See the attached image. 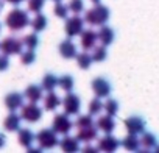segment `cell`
<instances>
[{"label": "cell", "mask_w": 159, "mask_h": 153, "mask_svg": "<svg viewBox=\"0 0 159 153\" xmlns=\"http://www.w3.org/2000/svg\"><path fill=\"white\" fill-rule=\"evenodd\" d=\"M22 49H24V42L17 38H5L2 41V44H0V50H2V53L5 55H20L22 53Z\"/></svg>", "instance_id": "obj_7"}, {"label": "cell", "mask_w": 159, "mask_h": 153, "mask_svg": "<svg viewBox=\"0 0 159 153\" xmlns=\"http://www.w3.org/2000/svg\"><path fill=\"white\" fill-rule=\"evenodd\" d=\"M97 150H98L97 147H91L89 144H88V145H86V147L83 148V151H97Z\"/></svg>", "instance_id": "obj_40"}, {"label": "cell", "mask_w": 159, "mask_h": 153, "mask_svg": "<svg viewBox=\"0 0 159 153\" xmlns=\"http://www.w3.org/2000/svg\"><path fill=\"white\" fill-rule=\"evenodd\" d=\"M2 8H3V2L0 0V11H2Z\"/></svg>", "instance_id": "obj_43"}, {"label": "cell", "mask_w": 159, "mask_h": 153, "mask_svg": "<svg viewBox=\"0 0 159 153\" xmlns=\"http://www.w3.org/2000/svg\"><path fill=\"white\" fill-rule=\"evenodd\" d=\"M78 142H80V141H78L75 136H67V134H66V137H62V139L59 141V147H61L62 151L73 153V151H78V150H80Z\"/></svg>", "instance_id": "obj_19"}, {"label": "cell", "mask_w": 159, "mask_h": 153, "mask_svg": "<svg viewBox=\"0 0 159 153\" xmlns=\"http://www.w3.org/2000/svg\"><path fill=\"white\" fill-rule=\"evenodd\" d=\"M36 141H38V145L42 148V150H47V148H53L59 144L58 141V133L52 128H42L38 134H36Z\"/></svg>", "instance_id": "obj_3"}, {"label": "cell", "mask_w": 159, "mask_h": 153, "mask_svg": "<svg viewBox=\"0 0 159 153\" xmlns=\"http://www.w3.org/2000/svg\"><path fill=\"white\" fill-rule=\"evenodd\" d=\"M123 123H125V128L129 134H142L145 131V127H147L145 120L139 116H131V117L125 119Z\"/></svg>", "instance_id": "obj_9"}, {"label": "cell", "mask_w": 159, "mask_h": 153, "mask_svg": "<svg viewBox=\"0 0 159 153\" xmlns=\"http://www.w3.org/2000/svg\"><path fill=\"white\" fill-rule=\"evenodd\" d=\"M59 53H61V56L66 58V59H73V58H76L78 52H76V45L73 44L72 38H69V39H66V41H62V42L59 44Z\"/></svg>", "instance_id": "obj_14"}, {"label": "cell", "mask_w": 159, "mask_h": 153, "mask_svg": "<svg viewBox=\"0 0 159 153\" xmlns=\"http://www.w3.org/2000/svg\"><path fill=\"white\" fill-rule=\"evenodd\" d=\"M61 105L64 108V113L69 114V116H78L80 109H81V100H80V97L76 94H73L72 91L67 92V95L62 99Z\"/></svg>", "instance_id": "obj_5"}, {"label": "cell", "mask_w": 159, "mask_h": 153, "mask_svg": "<svg viewBox=\"0 0 159 153\" xmlns=\"http://www.w3.org/2000/svg\"><path fill=\"white\" fill-rule=\"evenodd\" d=\"M61 99H59V95L56 94V92H53V91H48V94L45 95V99H44V108L47 109V111H55L58 106H61Z\"/></svg>", "instance_id": "obj_22"}, {"label": "cell", "mask_w": 159, "mask_h": 153, "mask_svg": "<svg viewBox=\"0 0 159 153\" xmlns=\"http://www.w3.org/2000/svg\"><path fill=\"white\" fill-rule=\"evenodd\" d=\"M58 86H59L64 92H70V91H73V86H75L73 76H72V75H62V76H59Z\"/></svg>", "instance_id": "obj_27"}, {"label": "cell", "mask_w": 159, "mask_h": 153, "mask_svg": "<svg viewBox=\"0 0 159 153\" xmlns=\"http://www.w3.org/2000/svg\"><path fill=\"white\" fill-rule=\"evenodd\" d=\"M103 111V102L100 97H95L94 100H91L89 103V114L91 116H100V113Z\"/></svg>", "instance_id": "obj_30"}, {"label": "cell", "mask_w": 159, "mask_h": 153, "mask_svg": "<svg viewBox=\"0 0 159 153\" xmlns=\"http://www.w3.org/2000/svg\"><path fill=\"white\" fill-rule=\"evenodd\" d=\"M97 134H98V128H95L94 125H89V127H83V128H78L76 131V139L80 142H92L94 139H97Z\"/></svg>", "instance_id": "obj_12"}, {"label": "cell", "mask_w": 159, "mask_h": 153, "mask_svg": "<svg viewBox=\"0 0 159 153\" xmlns=\"http://www.w3.org/2000/svg\"><path fill=\"white\" fill-rule=\"evenodd\" d=\"M3 145H5V134L0 133V147H3Z\"/></svg>", "instance_id": "obj_41"}, {"label": "cell", "mask_w": 159, "mask_h": 153, "mask_svg": "<svg viewBox=\"0 0 159 153\" xmlns=\"http://www.w3.org/2000/svg\"><path fill=\"white\" fill-rule=\"evenodd\" d=\"M97 36H98V42H100L102 45H105V47L111 45V44L114 42V39H116L114 30H112L111 27H108V25H102L100 30L97 31Z\"/></svg>", "instance_id": "obj_13"}, {"label": "cell", "mask_w": 159, "mask_h": 153, "mask_svg": "<svg viewBox=\"0 0 159 153\" xmlns=\"http://www.w3.org/2000/svg\"><path fill=\"white\" fill-rule=\"evenodd\" d=\"M47 17L44 16V14H41V13H36V16L33 17V21L30 22V25H31V28L34 30V33H41V31H44L45 28H47Z\"/></svg>", "instance_id": "obj_25"}, {"label": "cell", "mask_w": 159, "mask_h": 153, "mask_svg": "<svg viewBox=\"0 0 159 153\" xmlns=\"http://www.w3.org/2000/svg\"><path fill=\"white\" fill-rule=\"evenodd\" d=\"M53 2H61V0H53Z\"/></svg>", "instance_id": "obj_46"}, {"label": "cell", "mask_w": 159, "mask_h": 153, "mask_svg": "<svg viewBox=\"0 0 159 153\" xmlns=\"http://www.w3.org/2000/svg\"><path fill=\"white\" fill-rule=\"evenodd\" d=\"M34 139H36V136H34V133H33L31 130H28V128H19L17 141H19V144H20L22 147H25V148L28 150V148L33 145Z\"/></svg>", "instance_id": "obj_18"}, {"label": "cell", "mask_w": 159, "mask_h": 153, "mask_svg": "<svg viewBox=\"0 0 159 153\" xmlns=\"http://www.w3.org/2000/svg\"><path fill=\"white\" fill-rule=\"evenodd\" d=\"M69 10L73 14H80L84 11V0H70L69 2Z\"/></svg>", "instance_id": "obj_35"}, {"label": "cell", "mask_w": 159, "mask_h": 153, "mask_svg": "<svg viewBox=\"0 0 159 153\" xmlns=\"http://www.w3.org/2000/svg\"><path fill=\"white\" fill-rule=\"evenodd\" d=\"M5 2H8V3H11V5H20V3H24L25 0H5Z\"/></svg>", "instance_id": "obj_39"}, {"label": "cell", "mask_w": 159, "mask_h": 153, "mask_svg": "<svg viewBox=\"0 0 159 153\" xmlns=\"http://www.w3.org/2000/svg\"><path fill=\"white\" fill-rule=\"evenodd\" d=\"M109 17H111L109 8L105 7V5H100V3L84 13V22H88L89 25H94V27L105 25L109 21Z\"/></svg>", "instance_id": "obj_2"}, {"label": "cell", "mask_w": 159, "mask_h": 153, "mask_svg": "<svg viewBox=\"0 0 159 153\" xmlns=\"http://www.w3.org/2000/svg\"><path fill=\"white\" fill-rule=\"evenodd\" d=\"M45 5V0H28V10L33 13H41Z\"/></svg>", "instance_id": "obj_37"}, {"label": "cell", "mask_w": 159, "mask_h": 153, "mask_svg": "<svg viewBox=\"0 0 159 153\" xmlns=\"http://www.w3.org/2000/svg\"><path fill=\"white\" fill-rule=\"evenodd\" d=\"M97 128L100 131H103L105 134L106 133H112L114 128H116V120H114V116H100L98 120H97Z\"/></svg>", "instance_id": "obj_17"}, {"label": "cell", "mask_w": 159, "mask_h": 153, "mask_svg": "<svg viewBox=\"0 0 159 153\" xmlns=\"http://www.w3.org/2000/svg\"><path fill=\"white\" fill-rule=\"evenodd\" d=\"M0 31H2V24H0Z\"/></svg>", "instance_id": "obj_45"}, {"label": "cell", "mask_w": 159, "mask_h": 153, "mask_svg": "<svg viewBox=\"0 0 159 153\" xmlns=\"http://www.w3.org/2000/svg\"><path fill=\"white\" fill-rule=\"evenodd\" d=\"M91 2H92V3H94V5H98V3H100V2H102V0H91Z\"/></svg>", "instance_id": "obj_42"}, {"label": "cell", "mask_w": 159, "mask_h": 153, "mask_svg": "<svg viewBox=\"0 0 159 153\" xmlns=\"http://www.w3.org/2000/svg\"><path fill=\"white\" fill-rule=\"evenodd\" d=\"M157 145V139L153 133H148V131H143L142 133V137H140V147L143 150H153L154 147Z\"/></svg>", "instance_id": "obj_24"}, {"label": "cell", "mask_w": 159, "mask_h": 153, "mask_svg": "<svg viewBox=\"0 0 159 153\" xmlns=\"http://www.w3.org/2000/svg\"><path fill=\"white\" fill-rule=\"evenodd\" d=\"M5 105L10 111H16V109H20L24 106V95L19 94V92H10L7 97H5Z\"/></svg>", "instance_id": "obj_16"}, {"label": "cell", "mask_w": 159, "mask_h": 153, "mask_svg": "<svg viewBox=\"0 0 159 153\" xmlns=\"http://www.w3.org/2000/svg\"><path fill=\"white\" fill-rule=\"evenodd\" d=\"M34 59H36V53H34V50H33V49H28L27 52H22V53H20V63H22V64H25V66L33 64V63H34Z\"/></svg>", "instance_id": "obj_34"}, {"label": "cell", "mask_w": 159, "mask_h": 153, "mask_svg": "<svg viewBox=\"0 0 159 153\" xmlns=\"http://www.w3.org/2000/svg\"><path fill=\"white\" fill-rule=\"evenodd\" d=\"M106 56H108V52H106V47H105V45H100V47L95 45V47H94L92 59H94L95 63H102V61H105Z\"/></svg>", "instance_id": "obj_32"}, {"label": "cell", "mask_w": 159, "mask_h": 153, "mask_svg": "<svg viewBox=\"0 0 159 153\" xmlns=\"http://www.w3.org/2000/svg\"><path fill=\"white\" fill-rule=\"evenodd\" d=\"M120 144L125 147V150H129V151H137L140 148V139L137 137V134H129L128 133V136Z\"/></svg>", "instance_id": "obj_23"}, {"label": "cell", "mask_w": 159, "mask_h": 153, "mask_svg": "<svg viewBox=\"0 0 159 153\" xmlns=\"http://www.w3.org/2000/svg\"><path fill=\"white\" fill-rule=\"evenodd\" d=\"M120 147V142L117 137H114L111 133H106L97 144V148L102 151H116Z\"/></svg>", "instance_id": "obj_11"}, {"label": "cell", "mask_w": 159, "mask_h": 153, "mask_svg": "<svg viewBox=\"0 0 159 153\" xmlns=\"http://www.w3.org/2000/svg\"><path fill=\"white\" fill-rule=\"evenodd\" d=\"M64 30L69 38H75L78 35H81L84 30V19L80 17V14H73L72 17H67Z\"/></svg>", "instance_id": "obj_4"}, {"label": "cell", "mask_w": 159, "mask_h": 153, "mask_svg": "<svg viewBox=\"0 0 159 153\" xmlns=\"http://www.w3.org/2000/svg\"><path fill=\"white\" fill-rule=\"evenodd\" d=\"M52 128L58 133V134H69L73 128V122L69 119V114H56L53 119V125Z\"/></svg>", "instance_id": "obj_8"}, {"label": "cell", "mask_w": 159, "mask_h": 153, "mask_svg": "<svg viewBox=\"0 0 159 153\" xmlns=\"http://www.w3.org/2000/svg\"><path fill=\"white\" fill-rule=\"evenodd\" d=\"M89 125H94V119L91 114H84V116H80L75 122V127L76 128H83V127H89Z\"/></svg>", "instance_id": "obj_36"}, {"label": "cell", "mask_w": 159, "mask_h": 153, "mask_svg": "<svg viewBox=\"0 0 159 153\" xmlns=\"http://www.w3.org/2000/svg\"><path fill=\"white\" fill-rule=\"evenodd\" d=\"M69 5H64L62 2H56V5H55V8H53V13H55V16L56 17H59V19H67L69 17Z\"/></svg>", "instance_id": "obj_29"}, {"label": "cell", "mask_w": 159, "mask_h": 153, "mask_svg": "<svg viewBox=\"0 0 159 153\" xmlns=\"http://www.w3.org/2000/svg\"><path fill=\"white\" fill-rule=\"evenodd\" d=\"M97 42H98V36L94 30H83V33H81V47H83V50L88 52V50L94 49L97 45Z\"/></svg>", "instance_id": "obj_15"}, {"label": "cell", "mask_w": 159, "mask_h": 153, "mask_svg": "<svg viewBox=\"0 0 159 153\" xmlns=\"http://www.w3.org/2000/svg\"><path fill=\"white\" fill-rule=\"evenodd\" d=\"M76 63H78V67L89 69L91 64L94 63V59H92V55H89V53L84 50L83 53H78V55H76Z\"/></svg>", "instance_id": "obj_28"}, {"label": "cell", "mask_w": 159, "mask_h": 153, "mask_svg": "<svg viewBox=\"0 0 159 153\" xmlns=\"http://www.w3.org/2000/svg\"><path fill=\"white\" fill-rule=\"evenodd\" d=\"M22 42H24V45L25 47H28V49H36L38 45H39V36L36 35V33H31V35H27L24 39H22Z\"/></svg>", "instance_id": "obj_33"}, {"label": "cell", "mask_w": 159, "mask_h": 153, "mask_svg": "<svg viewBox=\"0 0 159 153\" xmlns=\"http://www.w3.org/2000/svg\"><path fill=\"white\" fill-rule=\"evenodd\" d=\"M30 16L25 10L22 8H14L8 13L7 19H5V24L7 27L11 30V31H20L24 28H27L30 25Z\"/></svg>", "instance_id": "obj_1"}, {"label": "cell", "mask_w": 159, "mask_h": 153, "mask_svg": "<svg viewBox=\"0 0 159 153\" xmlns=\"http://www.w3.org/2000/svg\"><path fill=\"white\" fill-rule=\"evenodd\" d=\"M8 67H10V58H8V55L2 53L0 55V72H5Z\"/></svg>", "instance_id": "obj_38"}, {"label": "cell", "mask_w": 159, "mask_h": 153, "mask_svg": "<svg viewBox=\"0 0 159 153\" xmlns=\"http://www.w3.org/2000/svg\"><path fill=\"white\" fill-rule=\"evenodd\" d=\"M58 80H59V78H58L56 75H53V73H45L44 78H42V85H41V86H42V89L47 91V92H48V91H53V89L58 86Z\"/></svg>", "instance_id": "obj_26"}, {"label": "cell", "mask_w": 159, "mask_h": 153, "mask_svg": "<svg viewBox=\"0 0 159 153\" xmlns=\"http://www.w3.org/2000/svg\"><path fill=\"white\" fill-rule=\"evenodd\" d=\"M103 109L106 111V114L109 116H116L119 113V102L114 99H108L106 103H103Z\"/></svg>", "instance_id": "obj_31"}, {"label": "cell", "mask_w": 159, "mask_h": 153, "mask_svg": "<svg viewBox=\"0 0 159 153\" xmlns=\"http://www.w3.org/2000/svg\"><path fill=\"white\" fill-rule=\"evenodd\" d=\"M20 120H22V117L17 116L14 111H11V113L5 117L3 128H5L7 131H19V128H20Z\"/></svg>", "instance_id": "obj_20"}, {"label": "cell", "mask_w": 159, "mask_h": 153, "mask_svg": "<svg viewBox=\"0 0 159 153\" xmlns=\"http://www.w3.org/2000/svg\"><path fill=\"white\" fill-rule=\"evenodd\" d=\"M154 150H156V151H159V145H156V147H154Z\"/></svg>", "instance_id": "obj_44"}, {"label": "cell", "mask_w": 159, "mask_h": 153, "mask_svg": "<svg viewBox=\"0 0 159 153\" xmlns=\"http://www.w3.org/2000/svg\"><path fill=\"white\" fill-rule=\"evenodd\" d=\"M111 83L106 80V78H95L94 81H92V91H94V94L97 95V97H100V99H103V97H109V94H111Z\"/></svg>", "instance_id": "obj_10"}, {"label": "cell", "mask_w": 159, "mask_h": 153, "mask_svg": "<svg viewBox=\"0 0 159 153\" xmlns=\"http://www.w3.org/2000/svg\"><path fill=\"white\" fill-rule=\"evenodd\" d=\"M20 117H22V120H27L30 123L39 122L42 117V109L34 102H30L28 105H24L20 108Z\"/></svg>", "instance_id": "obj_6"}, {"label": "cell", "mask_w": 159, "mask_h": 153, "mask_svg": "<svg viewBox=\"0 0 159 153\" xmlns=\"http://www.w3.org/2000/svg\"><path fill=\"white\" fill-rule=\"evenodd\" d=\"M42 86H38V85H30V86H27V89H25V97L28 99V102H34V103H38L39 100H42Z\"/></svg>", "instance_id": "obj_21"}]
</instances>
